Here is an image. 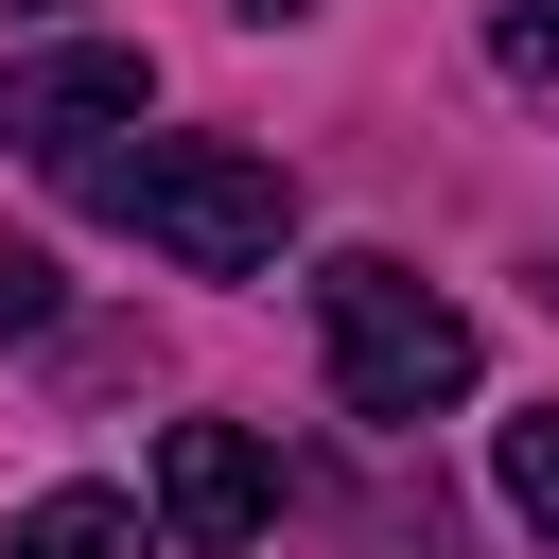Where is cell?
<instances>
[{"instance_id":"4","label":"cell","mask_w":559,"mask_h":559,"mask_svg":"<svg viewBox=\"0 0 559 559\" xmlns=\"http://www.w3.org/2000/svg\"><path fill=\"white\" fill-rule=\"evenodd\" d=\"M157 524H175L192 559H245V542L280 524V454H262L245 419H175V437H157Z\"/></svg>"},{"instance_id":"8","label":"cell","mask_w":559,"mask_h":559,"mask_svg":"<svg viewBox=\"0 0 559 559\" xmlns=\"http://www.w3.org/2000/svg\"><path fill=\"white\" fill-rule=\"evenodd\" d=\"M17 332H52V262H35V245H0V349H17Z\"/></svg>"},{"instance_id":"3","label":"cell","mask_w":559,"mask_h":559,"mask_svg":"<svg viewBox=\"0 0 559 559\" xmlns=\"http://www.w3.org/2000/svg\"><path fill=\"white\" fill-rule=\"evenodd\" d=\"M140 105H157V70H140L122 35H52V52H17V70H0V157L87 175V157H105Z\"/></svg>"},{"instance_id":"9","label":"cell","mask_w":559,"mask_h":559,"mask_svg":"<svg viewBox=\"0 0 559 559\" xmlns=\"http://www.w3.org/2000/svg\"><path fill=\"white\" fill-rule=\"evenodd\" d=\"M227 17H262V35H280V17H314V0H227Z\"/></svg>"},{"instance_id":"2","label":"cell","mask_w":559,"mask_h":559,"mask_svg":"<svg viewBox=\"0 0 559 559\" xmlns=\"http://www.w3.org/2000/svg\"><path fill=\"white\" fill-rule=\"evenodd\" d=\"M314 332H332V402L349 419H437V402H472V314L419 280V262H384V245H349V262H314Z\"/></svg>"},{"instance_id":"6","label":"cell","mask_w":559,"mask_h":559,"mask_svg":"<svg viewBox=\"0 0 559 559\" xmlns=\"http://www.w3.org/2000/svg\"><path fill=\"white\" fill-rule=\"evenodd\" d=\"M489 472H507L524 542H559V402H542V419H507V437H489Z\"/></svg>"},{"instance_id":"7","label":"cell","mask_w":559,"mask_h":559,"mask_svg":"<svg viewBox=\"0 0 559 559\" xmlns=\"http://www.w3.org/2000/svg\"><path fill=\"white\" fill-rule=\"evenodd\" d=\"M489 70L559 105V0H489Z\"/></svg>"},{"instance_id":"1","label":"cell","mask_w":559,"mask_h":559,"mask_svg":"<svg viewBox=\"0 0 559 559\" xmlns=\"http://www.w3.org/2000/svg\"><path fill=\"white\" fill-rule=\"evenodd\" d=\"M70 192H87L105 227H140L157 262H192V280H262V262L297 245V175H280L262 140H105Z\"/></svg>"},{"instance_id":"5","label":"cell","mask_w":559,"mask_h":559,"mask_svg":"<svg viewBox=\"0 0 559 559\" xmlns=\"http://www.w3.org/2000/svg\"><path fill=\"white\" fill-rule=\"evenodd\" d=\"M0 559H140V507H122V489H35V507L0 524Z\"/></svg>"}]
</instances>
